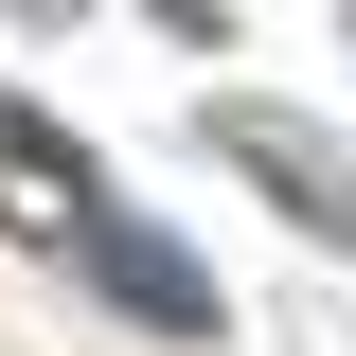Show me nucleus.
I'll use <instances>...</instances> for the list:
<instances>
[{
    "instance_id": "obj_1",
    "label": "nucleus",
    "mask_w": 356,
    "mask_h": 356,
    "mask_svg": "<svg viewBox=\"0 0 356 356\" xmlns=\"http://www.w3.org/2000/svg\"><path fill=\"white\" fill-rule=\"evenodd\" d=\"M196 143H214V161L250 178V196H267L285 232H321V250H356V161H339V143L303 125V107H250V89H232V107H196Z\"/></svg>"
},
{
    "instance_id": "obj_2",
    "label": "nucleus",
    "mask_w": 356,
    "mask_h": 356,
    "mask_svg": "<svg viewBox=\"0 0 356 356\" xmlns=\"http://www.w3.org/2000/svg\"><path fill=\"white\" fill-rule=\"evenodd\" d=\"M72 267H89V303H107V321H143V339H214V267H196V250H178V232H143L125 214V196H89V214H72Z\"/></svg>"
}]
</instances>
